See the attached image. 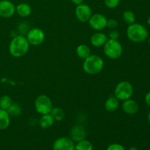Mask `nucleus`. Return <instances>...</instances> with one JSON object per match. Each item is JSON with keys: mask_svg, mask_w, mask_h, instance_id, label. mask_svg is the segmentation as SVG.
Listing matches in <instances>:
<instances>
[{"mask_svg": "<svg viewBox=\"0 0 150 150\" xmlns=\"http://www.w3.org/2000/svg\"><path fill=\"white\" fill-rule=\"evenodd\" d=\"M30 44L23 35L15 36L9 45V52L14 57H21L27 54Z\"/></svg>", "mask_w": 150, "mask_h": 150, "instance_id": "f257e3e1", "label": "nucleus"}, {"mask_svg": "<svg viewBox=\"0 0 150 150\" xmlns=\"http://www.w3.org/2000/svg\"><path fill=\"white\" fill-rule=\"evenodd\" d=\"M127 36L130 41L136 43L144 42L149 36L147 29L142 24L133 23L127 29Z\"/></svg>", "mask_w": 150, "mask_h": 150, "instance_id": "f03ea898", "label": "nucleus"}, {"mask_svg": "<svg viewBox=\"0 0 150 150\" xmlns=\"http://www.w3.org/2000/svg\"><path fill=\"white\" fill-rule=\"evenodd\" d=\"M104 61L100 56L91 54L86 58L83 63V69L89 75H96L103 69Z\"/></svg>", "mask_w": 150, "mask_h": 150, "instance_id": "7ed1b4c3", "label": "nucleus"}, {"mask_svg": "<svg viewBox=\"0 0 150 150\" xmlns=\"http://www.w3.org/2000/svg\"><path fill=\"white\" fill-rule=\"evenodd\" d=\"M103 51L105 55L111 59L120 58L123 52V48L120 41L117 40L108 39L103 45Z\"/></svg>", "mask_w": 150, "mask_h": 150, "instance_id": "20e7f679", "label": "nucleus"}, {"mask_svg": "<svg viewBox=\"0 0 150 150\" xmlns=\"http://www.w3.org/2000/svg\"><path fill=\"white\" fill-rule=\"evenodd\" d=\"M133 94V86L127 81H122L117 83L114 89V96L119 100H125L130 99Z\"/></svg>", "mask_w": 150, "mask_h": 150, "instance_id": "39448f33", "label": "nucleus"}, {"mask_svg": "<svg viewBox=\"0 0 150 150\" xmlns=\"http://www.w3.org/2000/svg\"><path fill=\"white\" fill-rule=\"evenodd\" d=\"M35 108L38 114H50L53 108V103L51 98L45 95H40L35 101Z\"/></svg>", "mask_w": 150, "mask_h": 150, "instance_id": "423d86ee", "label": "nucleus"}, {"mask_svg": "<svg viewBox=\"0 0 150 150\" xmlns=\"http://www.w3.org/2000/svg\"><path fill=\"white\" fill-rule=\"evenodd\" d=\"M26 38L30 45H39L42 43L45 40V35L42 29L35 27L28 31Z\"/></svg>", "mask_w": 150, "mask_h": 150, "instance_id": "0eeeda50", "label": "nucleus"}, {"mask_svg": "<svg viewBox=\"0 0 150 150\" xmlns=\"http://www.w3.org/2000/svg\"><path fill=\"white\" fill-rule=\"evenodd\" d=\"M88 22L92 29L96 31H101L106 27L107 18L103 14L95 13V14L92 15Z\"/></svg>", "mask_w": 150, "mask_h": 150, "instance_id": "6e6552de", "label": "nucleus"}, {"mask_svg": "<svg viewBox=\"0 0 150 150\" xmlns=\"http://www.w3.org/2000/svg\"><path fill=\"white\" fill-rule=\"evenodd\" d=\"M75 14L78 20L81 22H86L89 21L92 15V11L91 7L86 4H81L77 5Z\"/></svg>", "mask_w": 150, "mask_h": 150, "instance_id": "1a4fd4ad", "label": "nucleus"}, {"mask_svg": "<svg viewBox=\"0 0 150 150\" xmlns=\"http://www.w3.org/2000/svg\"><path fill=\"white\" fill-rule=\"evenodd\" d=\"M75 145L70 138L60 137L53 144V150H75Z\"/></svg>", "mask_w": 150, "mask_h": 150, "instance_id": "9d476101", "label": "nucleus"}, {"mask_svg": "<svg viewBox=\"0 0 150 150\" xmlns=\"http://www.w3.org/2000/svg\"><path fill=\"white\" fill-rule=\"evenodd\" d=\"M16 13V6L9 0H0V16L4 18L12 17Z\"/></svg>", "mask_w": 150, "mask_h": 150, "instance_id": "9b49d317", "label": "nucleus"}, {"mask_svg": "<svg viewBox=\"0 0 150 150\" xmlns=\"http://www.w3.org/2000/svg\"><path fill=\"white\" fill-rule=\"evenodd\" d=\"M86 132L82 125H75L70 130V139L74 142H80L86 138Z\"/></svg>", "mask_w": 150, "mask_h": 150, "instance_id": "f8f14e48", "label": "nucleus"}, {"mask_svg": "<svg viewBox=\"0 0 150 150\" xmlns=\"http://www.w3.org/2000/svg\"><path fill=\"white\" fill-rule=\"evenodd\" d=\"M122 108L123 111L125 112L126 114H135L139 111V106L138 103L136 100L132 99H127L123 101V103L122 105Z\"/></svg>", "mask_w": 150, "mask_h": 150, "instance_id": "ddd939ff", "label": "nucleus"}, {"mask_svg": "<svg viewBox=\"0 0 150 150\" xmlns=\"http://www.w3.org/2000/svg\"><path fill=\"white\" fill-rule=\"evenodd\" d=\"M108 36L103 32H96L93 34L90 38V42L93 46L101 47L108 40Z\"/></svg>", "mask_w": 150, "mask_h": 150, "instance_id": "4468645a", "label": "nucleus"}, {"mask_svg": "<svg viewBox=\"0 0 150 150\" xmlns=\"http://www.w3.org/2000/svg\"><path fill=\"white\" fill-rule=\"evenodd\" d=\"M54 119L51 114H42L39 120V125L42 129H48L51 127L54 123Z\"/></svg>", "mask_w": 150, "mask_h": 150, "instance_id": "2eb2a0df", "label": "nucleus"}, {"mask_svg": "<svg viewBox=\"0 0 150 150\" xmlns=\"http://www.w3.org/2000/svg\"><path fill=\"white\" fill-rule=\"evenodd\" d=\"M119 105H120V102L115 96H110L105 100V108L107 111L114 112L118 109Z\"/></svg>", "mask_w": 150, "mask_h": 150, "instance_id": "dca6fc26", "label": "nucleus"}, {"mask_svg": "<svg viewBox=\"0 0 150 150\" xmlns=\"http://www.w3.org/2000/svg\"><path fill=\"white\" fill-rule=\"evenodd\" d=\"M16 12L21 17H27L31 14L32 8L27 3H20L16 7Z\"/></svg>", "mask_w": 150, "mask_h": 150, "instance_id": "f3484780", "label": "nucleus"}, {"mask_svg": "<svg viewBox=\"0 0 150 150\" xmlns=\"http://www.w3.org/2000/svg\"><path fill=\"white\" fill-rule=\"evenodd\" d=\"M10 124V117L6 110L0 108V130L7 129Z\"/></svg>", "mask_w": 150, "mask_h": 150, "instance_id": "a211bd4d", "label": "nucleus"}, {"mask_svg": "<svg viewBox=\"0 0 150 150\" xmlns=\"http://www.w3.org/2000/svg\"><path fill=\"white\" fill-rule=\"evenodd\" d=\"M76 54L80 59H85L89 55H91V50L88 45L81 44V45H79L76 48Z\"/></svg>", "mask_w": 150, "mask_h": 150, "instance_id": "6ab92c4d", "label": "nucleus"}, {"mask_svg": "<svg viewBox=\"0 0 150 150\" xmlns=\"http://www.w3.org/2000/svg\"><path fill=\"white\" fill-rule=\"evenodd\" d=\"M75 150H93V145L92 142L84 139L80 142H76Z\"/></svg>", "mask_w": 150, "mask_h": 150, "instance_id": "aec40b11", "label": "nucleus"}, {"mask_svg": "<svg viewBox=\"0 0 150 150\" xmlns=\"http://www.w3.org/2000/svg\"><path fill=\"white\" fill-rule=\"evenodd\" d=\"M7 113L10 115V117H18L22 112V108L19 104L16 103H12L10 106L9 107L8 109L7 110Z\"/></svg>", "mask_w": 150, "mask_h": 150, "instance_id": "412c9836", "label": "nucleus"}, {"mask_svg": "<svg viewBox=\"0 0 150 150\" xmlns=\"http://www.w3.org/2000/svg\"><path fill=\"white\" fill-rule=\"evenodd\" d=\"M50 114H51L54 120H57V121H61L64 117V111H63L62 108H59V107L53 108Z\"/></svg>", "mask_w": 150, "mask_h": 150, "instance_id": "4be33fe9", "label": "nucleus"}, {"mask_svg": "<svg viewBox=\"0 0 150 150\" xmlns=\"http://www.w3.org/2000/svg\"><path fill=\"white\" fill-rule=\"evenodd\" d=\"M122 19L127 24L130 25L136 22V16L133 12L130 10H126L123 13Z\"/></svg>", "mask_w": 150, "mask_h": 150, "instance_id": "5701e85b", "label": "nucleus"}, {"mask_svg": "<svg viewBox=\"0 0 150 150\" xmlns=\"http://www.w3.org/2000/svg\"><path fill=\"white\" fill-rule=\"evenodd\" d=\"M11 98L9 95H3L0 98V108L7 111L12 104Z\"/></svg>", "mask_w": 150, "mask_h": 150, "instance_id": "b1692460", "label": "nucleus"}, {"mask_svg": "<svg viewBox=\"0 0 150 150\" xmlns=\"http://www.w3.org/2000/svg\"><path fill=\"white\" fill-rule=\"evenodd\" d=\"M120 0H104V4L108 8H115L119 5Z\"/></svg>", "mask_w": 150, "mask_h": 150, "instance_id": "393cba45", "label": "nucleus"}, {"mask_svg": "<svg viewBox=\"0 0 150 150\" xmlns=\"http://www.w3.org/2000/svg\"><path fill=\"white\" fill-rule=\"evenodd\" d=\"M118 26V22L115 19H107V24L106 27L109 28L110 29H115Z\"/></svg>", "mask_w": 150, "mask_h": 150, "instance_id": "a878e982", "label": "nucleus"}, {"mask_svg": "<svg viewBox=\"0 0 150 150\" xmlns=\"http://www.w3.org/2000/svg\"><path fill=\"white\" fill-rule=\"evenodd\" d=\"M106 150H125V148L120 144H111L108 146Z\"/></svg>", "mask_w": 150, "mask_h": 150, "instance_id": "bb28decb", "label": "nucleus"}, {"mask_svg": "<svg viewBox=\"0 0 150 150\" xmlns=\"http://www.w3.org/2000/svg\"><path fill=\"white\" fill-rule=\"evenodd\" d=\"M109 35H108V36H109V38L110 39H114V40H117L119 38V36H120V34H119V32H117V30H114V29H112L111 31H110Z\"/></svg>", "mask_w": 150, "mask_h": 150, "instance_id": "cd10ccee", "label": "nucleus"}, {"mask_svg": "<svg viewBox=\"0 0 150 150\" xmlns=\"http://www.w3.org/2000/svg\"><path fill=\"white\" fill-rule=\"evenodd\" d=\"M145 103L150 108V92H148L145 96Z\"/></svg>", "mask_w": 150, "mask_h": 150, "instance_id": "c85d7f7f", "label": "nucleus"}, {"mask_svg": "<svg viewBox=\"0 0 150 150\" xmlns=\"http://www.w3.org/2000/svg\"><path fill=\"white\" fill-rule=\"evenodd\" d=\"M73 1V4H76V5H79V4H81L83 3V0H71Z\"/></svg>", "mask_w": 150, "mask_h": 150, "instance_id": "c756f323", "label": "nucleus"}, {"mask_svg": "<svg viewBox=\"0 0 150 150\" xmlns=\"http://www.w3.org/2000/svg\"><path fill=\"white\" fill-rule=\"evenodd\" d=\"M128 150H139V149H138L136 147H135V146H132V147H130Z\"/></svg>", "mask_w": 150, "mask_h": 150, "instance_id": "7c9ffc66", "label": "nucleus"}, {"mask_svg": "<svg viewBox=\"0 0 150 150\" xmlns=\"http://www.w3.org/2000/svg\"><path fill=\"white\" fill-rule=\"evenodd\" d=\"M147 24L149 25V26H150V16H149V18H147Z\"/></svg>", "mask_w": 150, "mask_h": 150, "instance_id": "2f4dec72", "label": "nucleus"}, {"mask_svg": "<svg viewBox=\"0 0 150 150\" xmlns=\"http://www.w3.org/2000/svg\"><path fill=\"white\" fill-rule=\"evenodd\" d=\"M148 121H149V122L150 124V111L149 112V114H148Z\"/></svg>", "mask_w": 150, "mask_h": 150, "instance_id": "473e14b6", "label": "nucleus"}, {"mask_svg": "<svg viewBox=\"0 0 150 150\" xmlns=\"http://www.w3.org/2000/svg\"><path fill=\"white\" fill-rule=\"evenodd\" d=\"M148 42H149V44L150 45V37L149 38V39H148Z\"/></svg>", "mask_w": 150, "mask_h": 150, "instance_id": "72a5a7b5", "label": "nucleus"}]
</instances>
